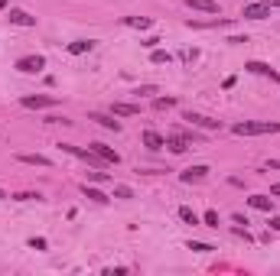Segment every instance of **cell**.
<instances>
[{
  "mask_svg": "<svg viewBox=\"0 0 280 276\" xmlns=\"http://www.w3.org/2000/svg\"><path fill=\"white\" fill-rule=\"evenodd\" d=\"M241 17L244 20H264V17H270V7H264V4H244Z\"/></svg>",
  "mask_w": 280,
  "mask_h": 276,
  "instance_id": "cell-6",
  "label": "cell"
},
{
  "mask_svg": "<svg viewBox=\"0 0 280 276\" xmlns=\"http://www.w3.org/2000/svg\"><path fill=\"white\" fill-rule=\"evenodd\" d=\"M248 205H251V208H257V211H274V198H270V195H251Z\"/></svg>",
  "mask_w": 280,
  "mask_h": 276,
  "instance_id": "cell-11",
  "label": "cell"
},
{
  "mask_svg": "<svg viewBox=\"0 0 280 276\" xmlns=\"http://www.w3.org/2000/svg\"><path fill=\"white\" fill-rule=\"evenodd\" d=\"M88 179H91V182H108V176H105V172H98V169L88 172Z\"/></svg>",
  "mask_w": 280,
  "mask_h": 276,
  "instance_id": "cell-27",
  "label": "cell"
},
{
  "mask_svg": "<svg viewBox=\"0 0 280 276\" xmlns=\"http://www.w3.org/2000/svg\"><path fill=\"white\" fill-rule=\"evenodd\" d=\"M127 23H131V26H137V30H150V23H153V20H150V17H131Z\"/></svg>",
  "mask_w": 280,
  "mask_h": 276,
  "instance_id": "cell-21",
  "label": "cell"
},
{
  "mask_svg": "<svg viewBox=\"0 0 280 276\" xmlns=\"http://www.w3.org/2000/svg\"><path fill=\"white\" fill-rule=\"evenodd\" d=\"M202 221H206L209 227H218V211H206V218H202Z\"/></svg>",
  "mask_w": 280,
  "mask_h": 276,
  "instance_id": "cell-25",
  "label": "cell"
},
{
  "mask_svg": "<svg viewBox=\"0 0 280 276\" xmlns=\"http://www.w3.org/2000/svg\"><path fill=\"white\" fill-rule=\"evenodd\" d=\"M17 202H36L39 198V192H20V195H13Z\"/></svg>",
  "mask_w": 280,
  "mask_h": 276,
  "instance_id": "cell-24",
  "label": "cell"
},
{
  "mask_svg": "<svg viewBox=\"0 0 280 276\" xmlns=\"http://www.w3.org/2000/svg\"><path fill=\"white\" fill-rule=\"evenodd\" d=\"M143 147H147V150H163V147H166V140H163L160 133H153V130H147V133H143Z\"/></svg>",
  "mask_w": 280,
  "mask_h": 276,
  "instance_id": "cell-15",
  "label": "cell"
},
{
  "mask_svg": "<svg viewBox=\"0 0 280 276\" xmlns=\"http://www.w3.org/2000/svg\"><path fill=\"white\" fill-rule=\"evenodd\" d=\"M91 150H95V153H98L105 163H114V166L121 163V153H118V150H111L108 143H91Z\"/></svg>",
  "mask_w": 280,
  "mask_h": 276,
  "instance_id": "cell-7",
  "label": "cell"
},
{
  "mask_svg": "<svg viewBox=\"0 0 280 276\" xmlns=\"http://www.w3.org/2000/svg\"><path fill=\"white\" fill-rule=\"evenodd\" d=\"M62 150H65V153H72V156H78V160H85V163H91L95 169H101V166H105V160H101V156L95 153L91 147L85 150V147H72V143H62Z\"/></svg>",
  "mask_w": 280,
  "mask_h": 276,
  "instance_id": "cell-2",
  "label": "cell"
},
{
  "mask_svg": "<svg viewBox=\"0 0 280 276\" xmlns=\"http://www.w3.org/2000/svg\"><path fill=\"white\" fill-rule=\"evenodd\" d=\"M150 59H153L156 65H163V62H173V55H169V52H163V49H156L153 55H150Z\"/></svg>",
  "mask_w": 280,
  "mask_h": 276,
  "instance_id": "cell-23",
  "label": "cell"
},
{
  "mask_svg": "<svg viewBox=\"0 0 280 276\" xmlns=\"http://www.w3.org/2000/svg\"><path fill=\"white\" fill-rule=\"evenodd\" d=\"M189 250H199V253H209L212 247H209V244H196V240H193V244H189Z\"/></svg>",
  "mask_w": 280,
  "mask_h": 276,
  "instance_id": "cell-28",
  "label": "cell"
},
{
  "mask_svg": "<svg viewBox=\"0 0 280 276\" xmlns=\"http://www.w3.org/2000/svg\"><path fill=\"white\" fill-rule=\"evenodd\" d=\"M270 227H274V231L280 234V218H270Z\"/></svg>",
  "mask_w": 280,
  "mask_h": 276,
  "instance_id": "cell-31",
  "label": "cell"
},
{
  "mask_svg": "<svg viewBox=\"0 0 280 276\" xmlns=\"http://www.w3.org/2000/svg\"><path fill=\"white\" fill-rule=\"evenodd\" d=\"M0 7H7V0H0Z\"/></svg>",
  "mask_w": 280,
  "mask_h": 276,
  "instance_id": "cell-34",
  "label": "cell"
},
{
  "mask_svg": "<svg viewBox=\"0 0 280 276\" xmlns=\"http://www.w3.org/2000/svg\"><path fill=\"white\" fill-rule=\"evenodd\" d=\"M209 176V166H189L186 172H182V182H199V179Z\"/></svg>",
  "mask_w": 280,
  "mask_h": 276,
  "instance_id": "cell-13",
  "label": "cell"
},
{
  "mask_svg": "<svg viewBox=\"0 0 280 276\" xmlns=\"http://www.w3.org/2000/svg\"><path fill=\"white\" fill-rule=\"evenodd\" d=\"M270 195H274V198H280V182H277V185H270Z\"/></svg>",
  "mask_w": 280,
  "mask_h": 276,
  "instance_id": "cell-30",
  "label": "cell"
},
{
  "mask_svg": "<svg viewBox=\"0 0 280 276\" xmlns=\"http://www.w3.org/2000/svg\"><path fill=\"white\" fill-rule=\"evenodd\" d=\"M17 68H20V72H26V75H36V72H43V68H46V59H43V55H23V59L17 62Z\"/></svg>",
  "mask_w": 280,
  "mask_h": 276,
  "instance_id": "cell-4",
  "label": "cell"
},
{
  "mask_svg": "<svg viewBox=\"0 0 280 276\" xmlns=\"http://www.w3.org/2000/svg\"><path fill=\"white\" fill-rule=\"evenodd\" d=\"M166 147L173 150V153H182V150L189 147V140H186L182 133H176V136H166Z\"/></svg>",
  "mask_w": 280,
  "mask_h": 276,
  "instance_id": "cell-17",
  "label": "cell"
},
{
  "mask_svg": "<svg viewBox=\"0 0 280 276\" xmlns=\"http://www.w3.org/2000/svg\"><path fill=\"white\" fill-rule=\"evenodd\" d=\"M52 104H59V98H52V94H26L23 98V107H30V110H43Z\"/></svg>",
  "mask_w": 280,
  "mask_h": 276,
  "instance_id": "cell-3",
  "label": "cell"
},
{
  "mask_svg": "<svg viewBox=\"0 0 280 276\" xmlns=\"http://www.w3.org/2000/svg\"><path fill=\"white\" fill-rule=\"evenodd\" d=\"M30 247H36V250H46V240H43V237H33Z\"/></svg>",
  "mask_w": 280,
  "mask_h": 276,
  "instance_id": "cell-29",
  "label": "cell"
},
{
  "mask_svg": "<svg viewBox=\"0 0 280 276\" xmlns=\"http://www.w3.org/2000/svg\"><path fill=\"white\" fill-rule=\"evenodd\" d=\"M189 10H199V13H218V0H186Z\"/></svg>",
  "mask_w": 280,
  "mask_h": 276,
  "instance_id": "cell-12",
  "label": "cell"
},
{
  "mask_svg": "<svg viewBox=\"0 0 280 276\" xmlns=\"http://www.w3.org/2000/svg\"><path fill=\"white\" fill-rule=\"evenodd\" d=\"M264 7H280V0H261Z\"/></svg>",
  "mask_w": 280,
  "mask_h": 276,
  "instance_id": "cell-32",
  "label": "cell"
},
{
  "mask_svg": "<svg viewBox=\"0 0 280 276\" xmlns=\"http://www.w3.org/2000/svg\"><path fill=\"white\" fill-rule=\"evenodd\" d=\"M114 195H118V198H131V195H134V192H131V189H127V185H118V189H114Z\"/></svg>",
  "mask_w": 280,
  "mask_h": 276,
  "instance_id": "cell-26",
  "label": "cell"
},
{
  "mask_svg": "<svg viewBox=\"0 0 280 276\" xmlns=\"http://www.w3.org/2000/svg\"><path fill=\"white\" fill-rule=\"evenodd\" d=\"M153 107H156V110H169V107H176V98H156Z\"/></svg>",
  "mask_w": 280,
  "mask_h": 276,
  "instance_id": "cell-22",
  "label": "cell"
},
{
  "mask_svg": "<svg viewBox=\"0 0 280 276\" xmlns=\"http://www.w3.org/2000/svg\"><path fill=\"white\" fill-rule=\"evenodd\" d=\"M0 198H7V192H4V189H0Z\"/></svg>",
  "mask_w": 280,
  "mask_h": 276,
  "instance_id": "cell-33",
  "label": "cell"
},
{
  "mask_svg": "<svg viewBox=\"0 0 280 276\" xmlns=\"http://www.w3.org/2000/svg\"><path fill=\"white\" fill-rule=\"evenodd\" d=\"M179 218H182V221H186V224H193V227H196V224H199V215H196V211H193V208H189V205H182V208H179Z\"/></svg>",
  "mask_w": 280,
  "mask_h": 276,
  "instance_id": "cell-20",
  "label": "cell"
},
{
  "mask_svg": "<svg viewBox=\"0 0 280 276\" xmlns=\"http://www.w3.org/2000/svg\"><path fill=\"white\" fill-rule=\"evenodd\" d=\"M248 72H254V75H267L270 81H280V75L267 65V62H248Z\"/></svg>",
  "mask_w": 280,
  "mask_h": 276,
  "instance_id": "cell-9",
  "label": "cell"
},
{
  "mask_svg": "<svg viewBox=\"0 0 280 276\" xmlns=\"http://www.w3.org/2000/svg\"><path fill=\"white\" fill-rule=\"evenodd\" d=\"M10 23L13 26H36V17H30L26 10H17V7H13L10 10Z\"/></svg>",
  "mask_w": 280,
  "mask_h": 276,
  "instance_id": "cell-8",
  "label": "cell"
},
{
  "mask_svg": "<svg viewBox=\"0 0 280 276\" xmlns=\"http://www.w3.org/2000/svg\"><path fill=\"white\" fill-rule=\"evenodd\" d=\"M91 49H95V43H91V39H78V43H72V46H69V52H72V55L91 52Z\"/></svg>",
  "mask_w": 280,
  "mask_h": 276,
  "instance_id": "cell-19",
  "label": "cell"
},
{
  "mask_svg": "<svg viewBox=\"0 0 280 276\" xmlns=\"http://www.w3.org/2000/svg\"><path fill=\"white\" fill-rule=\"evenodd\" d=\"M111 110H114V117H137L140 114L137 104H114Z\"/></svg>",
  "mask_w": 280,
  "mask_h": 276,
  "instance_id": "cell-18",
  "label": "cell"
},
{
  "mask_svg": "<svg viewBox=\"0 0 280 276\" xmlns=\"http://www.w3.org/2000/svg\"><path fill=\"white\" fill-rule=\"evenodd\" d=\"M231 130L238 136H264V133H280V123L277 120H241Z\"/></svg>",
  "mask_w": 280,
  "mask_h": 276,
  "instance_id": "cell-1",
  "label": "cell"
},
{
  "mask_svg": "<svg viewBox=\"0 0 280 276\" xmlns=\"http://www.w3.org/2000/svg\"><path fill=\"white\" fill-rule=\"evenodd\" d=\"M88 120L101 123V127H105V130H114V133H118V130H121V120H114L111 114H88Z\"/></svg>",
  "mask_w": 280,
  "mask_h": 276,
  "instance_id": "cell-10",
  "label": "cell"
},
{
  "mask_svg": "<svg viewBox=\"0 0 280 276\" xmlns=\"http://www.w3.org/2000/svg\"><path fill=\"white\" fill-rule=\"evenodd\" d=\"M17 160H20V163H26V166H52L49 156H39V153H20Z\"/></svg>",
  "mask_w": 280,
  "mask_h": 276,
  "instance_id": "cell-14",
  "label": "cell"
},
{
  "mask_svg": "<svg viewBox=\"0 0 280 276\" xmlns=\"http://www.w3.org/2000/svg\"><path fill=\"white\" fill-rule=\"evenodd\" d=\"M186 120L193 123V127H202V130H222V120H212L206 114H193V110L186 114Z\"/></svg>",
  "mask_w": 280,
  "mask_h": 276,
  "instance_id": "cell-5",
  "label": "cell"
},
{
  "mask_svg": "<svg viewBox=\"0 0 280 276\" xmlns=\"http://www.w3.org/2000/svg\"><path fill=\"white\" fill-rule=\"evenodd\" d=\"M81 195H85V198H91V202H98V205H105L108 202V195H105V192H98V189H91V185H81Z\"/></svg>",
  "mask_w": 280,
  "mask_h": 276,
  "instance_id": "cell-16",
  "label": "cell"
}]
</instances>
